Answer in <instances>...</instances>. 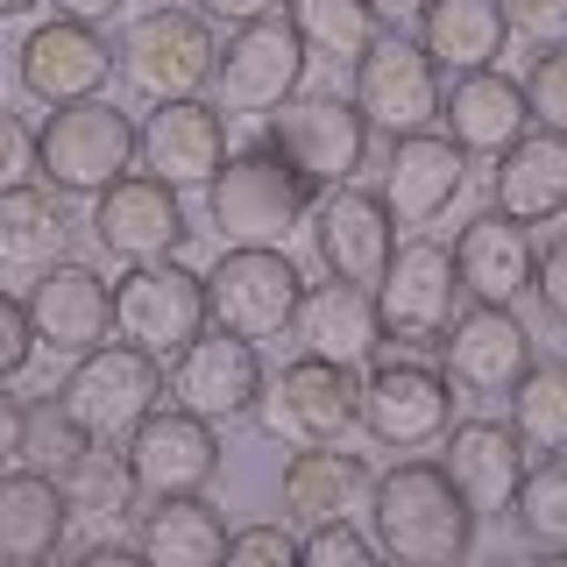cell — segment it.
<instances>
[{
    "mask_svg": "<svg viewBox=\"0 0 567 567\" xmlns=\"http://www.w3.org/2000/svg\"><path fill=\"white\" fill-rule=\"evenodd\" d=\"M354 425H362L377 447H398V454L433 447V440L454 425L447 369H433L412 348H390V354L377 348L362 362V412H354Z\"/></svg>",
    "mask_w": 567,
    "mask_h": 567,
    "instance_id": "cell-5",
    "label": "cell"
},
{
    "mask_svg": "<svg viewBox=\"0 0 567 567\" xmlns=\"http://www.w3.org/2000/svg\"><path fill=\"white\" fill-rule=\"evenodd\" d=\"M489 192L496 213H511L518 227H546L567 213V135L554 128H525L511 150L489 156Z\"/></svg>",
    "mask_w": 567,
    "mask_h": 567,
    "instance_id": "cell-26",
    "label": "cell"
},
{
    "mask_svg": "<svg viewBox=\"0 0 567 567\" xmlns=\"http://www.w3.org/2000/svg\"><path fill=\"white\" fill-rule=\"evenodd\" d=\"M369 14H377L383 29H412L419 14H425V0H369Z\"/></svg>",
    "mask_w": 567,
    "mask_h": 567,
    "instance_id": "cell-48",
    "label": "cell"
},
{
    "mask_svg": "<svg viewBox=\"0 0 567 567\" xmlns=\"http://www.w3.org/2000/svg\"><path fill=\"white\" fill-rule=\"evenodd\" d=\"M114 333L135 341L142 354H156V362H171L192 333H206V277L185 270L177 256L128 262L114 277Z\"/></svg>",
    "mask_w": 567,
    "mask_h": 567,
    "instance_id": "cell-11",
    "label": "cell"
},
{
    "mask_svg": "<svg viewBox=\"0 0 567 567\" xmlns=\"http://www.w3.org/2000/svg\"><path fill=\"white\" fill-rule=\"evenodd\" d=\"M135 554L156 567H213L227 560V518L206 504V489L150 496V511H135Z\"/></svg>",
    "mask_w": 567,
    "mask_h": 567,
    "instance_id": "cell-29",
    "label": "cell"
},
{
    "mask_svg": "<svg viewBox=\"0 0 567 567\" xmlns=\"http://www.w3.org/2000/svg\"><path fill=\"white\" fill-rule=\"evenodd\" d=\"M29 171L64 199H93L121 171H135V121L114 100H64L29 135Z\"/></svg>",
    "mask_w": 567,
    "mask_h": 567,
    "instance_id": "cell-3",
    "label": "cell"
},
{
    "mask_svg": "<svg viewBox=\"0 0 567 567\" xmlns=\"http://www.w3.org/2000/svg\"><path fill=\"white\" fill-rule=\"evenodd\" d=\"M440 121H447V142L461 156H496L532 128V106L518 79L483 64V71H454V85L440 93Z\"/></svg>",
    "mask_w": 567,
    "mask_h": 567,
    "instance_id": "cell-24",
    "label": "cell"
},
{
    "mask_svg": "<svg viewBox=\"0 0 567 567\" xmlns=\"http://www.w3.org/2000/svg\"><path fill=\"white\" fill-rule=\"evenodd\" d=\"M354 412H362V369L327 362V354H298L256 398L262 433L284 447H341L354 433Z\"/></svg>",
    "mask_w": 567,
    "mask_h": 567,
    "instance_id": "cell-8",
    "label": "cell"
},
{
    "mask_svg": "<svg viewBox=\"0 0 567 567\" xmlns=\"http://www.w3.org/2000/svg\"><path fill=\"white\" fill-rule=\"evenodd\" d=\"M29 8H43V0H0V22H8V14H29Z\"/></svg>",
    "mask_w": 567,
    "mask_h": 567,
    "instance_id": "cell-49",
    "label": "cell"
},
{
    "mask_svg": "<svg viewBox=\"0 0 567 567\" xmlns=\"http://www.w3.org/2000/svg\"><path fill=\"white\" fill-rule=\"evenodd\" d=\"M468 192V156L454 150L440 128L398 135L383 164V206L398 227H433L440 213H454V199Z\"/></svg>",
    "mask_w": 567,
    "mask_h": 567,
    "instance_id": "cell-23",
    "label": "cell"
},
{
    "mask_svg": "<svg viewBox=\"0 0 567 567\" xmlns=\"http://www.w3.org/2000/svg\"><path fill=\"white\" fill-rule=\"evenodd\" d=\"M22 306H29L35 348L58 354V362H79L85 348H100L106 333H114V284H106L93 262L58 256L50 270H35Z\"/></svg>",
    "mask_w": 567,
    "mask_h": 567,
    "instance_id": "cell-17",
    "label": "cell"
},
{
    "mask_svg": "<svg viewBox=\"0 0 567 567\" xmlns=\"http://www.w3.org/2000/svg\"><path fill=\"white\" fill-rule=\"evenodd\" d=\"M306 206H312V185L270 142H248L206 177V220L220 248H284L291 227H306Z\"/></svg>",
    "mask_w": 567,
    "mask_h": 567,
    "instance_id": "cell-2",
    "label": "cell"
},
{
    "mask_svg": "<svg viewBox=\"0 0 567 567\" xmlns=\"http://www.w3.org/2000/svg\"><path fill=\"white\" fill-rule=\"evenodd\" d=\"M29 354H35V333H29V306L0 284V383H14L29 369Z\"/></svg>",
    "mask_w": 567,
    "mask_h": 567,
    "instance_id": "cell-41",
    "label": "cell"
},
{
    "mask_svg": "<svg viewBox=\"0 0 567 567\" xmlns=\"http://www.w3.org/2000/svg\"><path fill=\"white\" fill-rule=\"evenodd\" d=\"M369 461L362 454H333V447H298L291 468H284V511L298 525H319V518H354L369 511Z\"/></svg>",
    "mask_w": 567,
    "mask_h": 567,
    "instance_id": "cell-32",
    "label": "cell"
},
{
    "mask_svg": "<svg viewBox=\"0 0 567 567\" xmlns=\"http://www.w3.org/2000/svg\"><path fill=\"white\" fill-rule=\"evenodd\" d=\"M227 560H235V567H291V560H298V532H291V525L227 532Z\"/></svg>",
    "mask_w": 567,
    "mask_h": 567,
    "instance_id": "cell-40",
    "label": "cell"
},
{
    "mask_svg": "<svg viewBox=\"0 0 567 567\" xmlns=\"http://www.w3.org/2000/svg\"><path fill=\"white\" fill-rule=\"evenodd\" d=\"M440 93H447V71L425 58L419 35L404 29H377V43L354 58V106H362L369 135H419L440 121Z\"/></svg>",
    "mask_w": 567,
    "mask_h": 567,
    "instance_id": "cell-9",
    "label": "cell"
},
{
    "mask_svg": "<svg viewBox=\"0 0 567 567\" xmlns=\"http://www.w3.org/2000/svg\"><path fill=\"white\" fill-rule=\"evenodd\" d=\"M85 447H93V440H85L79 425H71V412L58 404V390L29 404V425H22V461H29V468L64 475V468H71V461H79Z\"/></svg>",
    "mask_w": 567,
    "mask_h": 567,
    "instance_id": "cell-37",
    "label": "cell"
},
{
    "mask_svg": "<svg viewBox=\"0 0 567 567\" xmlns=\"http://www.w3.org/2000/svg\"><path fill=\"white\" fill-rule=\"evenodd\" d=\"M22 93L43 100V106H64V100H93L106 93V79H114V43L93 29V22H71V14H50L43 29H29L22 58Z\"/></svg>",
    "mask_w": 567,
    "mask_h": 567,
    "instance_id": "cell-21",
    "label": "cell"
},
{
    "mask_svg": "<svg viewBox=\"0 0 567 567\" xmlns=\"http://www.w3.org/2000/svg\"><path fill=\"white\" fill-rule=\"evenodd\" d=\"M525 106H532V128H554L567 135V43H539V58L525 71Z\"/></svg>",
    "mask_w": 567,
    "mask_h": 567,
    "instance_id": "cell-38",
    "label": "cell"
},
{
    "mask_svg": "<svg viewBox=\"0 0 567 567\" xmlns=\"http://www.w3.org/2000/svg\"><path fill=\"white\" fill-rule=\"evenodd\" d=\"M58 404L93 447H121V440L164 404V362L142 354L135 341H121V333H106L100 348H85L79 362L64 369Z\"/></svg>",
    "mask_w": 567,
    "mask_h": 567,
    "instance_id": "cell-4",
    "label": "cell"
},
{
    "mask_svg": "<svg viewBox=\"0 0 567 567\" xmlns=\"http://www.w3.org/2000/svg\"><path fill=\"white\" fill-rule=\"evenodd\" d=\"M298 560L306 567H369L383 554L354 518H319V525H306V539H298Z\"/></svg>",
    "mask_w": 567,
    "mask_h": 567,
    "instance_id": "cell-39",
    "label": "cell"
},
{
    "mask_svg": "<svg viewBox=\"0 0 567 567\" xmlns=\"http://www.w3.org/2000/svg\"><path fill=\"white\" fill-rule=\"evenodd\" d=\"M504 398H511V425H518V440L532 454H567V362L532 354V369Z\"/></svg>",
    "mask_w": 567,
    "mask_h": 567,
    "instance_id": "cell-33",
    "label": "cell"
},
{
    "mask_svg": "<svg viewBox=\"0 0 567 567\" xmlns=\"http://www.w3.org/2000/svg\"><path fill=\"white\" fill-rule=\"evenodd\" d=\"M306 298V277L284 248H220L206 270V327L241 333V341H284Z\"/></svg>",
    "mask_w": 567,
    "mask_h": 567,
    "instance_id": "cell-7",
    "label": "cell"
},
{
    "mask_svg": "<svg viewBox=\"0 0 567 567\" xmlns=\"http://www.w3.org/2000/svg\"><path fill=\"white\" fill-rule=\"evenodd\" d=\"M262 142L306 177L312 192L327 185H348L369 156V121L362 106L341 100V93H291L277 114H262Z\"/></svg>",
    "mask_w": 567,
    "mask_h": 567,
    "instance_id": "cell-10",
    "label": "cell"
},
{
    "mask_svg": "<svg viewBox=\"0 0 567 567\" xmlns=\"http://www.w3.org/2000/svg\"><path fill=\"white\" fill-rule=\"evenodd\" d=\"M58 14H71V22H114V14H128V0H50Z\"/></svg>",
    "mask_w": 567,
    "mask_h": 567,
    "instance_id": "cell-47",
    "label": "cell"
},
{
    "mask_svg": "<svg viewBox=\"0 0 567 567\" xmlns=\"http://www.w3.org/2000/svg\"><path fill=\"white\" fill-rule=\"evenodd\" d=\"M22 425H29V404L8 398V383H0V468L22 461Z\"/></svg>",
    "mask_w": 567,
    "mask_h": 567,
    "instance_id": "cell-45",
    "label": "cell"
},
{
    "mask_svg": "<svg viewBox=\"0 0 567 567\" xmlns=\"http://www.w3.org/2000/svg\"><path fill=\"white\" fill-rule=\"evenodd\" d=\"M504 22L532 43H567V0H504Z\"/></svg>",
    "mask_w": 567,
    "mask_h": 567,
    "instance_id": "cell-42",
    "label": "cell"
},
{
    "mask_svg": "<svg viewBox=\"0 0 567 567\" xmlns=\"http://www.w3.org/2000/svg\"><path fill=\"white\" fill-rule=\"evenodd\" d=\"M135 164L164 185H206L213 171L227 164V114L206 106L199 93L185 100H156L150 114L135 121Z\"/></svg>",
    "mask_w": 567,
    "mask_h": 567,
    "instance_id": "cell-20",
    "label": "cell"
},
{
    "mask_svg": "<svg viewBox=\"0 0 567 567\" xmlns=\"http://www.w3.org/2000/svg\"><path fill=\"white\" fill-rule=\"evenodd\" d=\"M64 496H71V518H135V504H142V489H135V475H128V461H121V447L106 454V447H85L71 468L58 475Z\"/></svg>",
    "mask_w": 567,
    "mask_h": 567,
    "instance_id": "cell-35",
    "label": "cell"
},
{
    "mask_svg": "<svg viewBox=\"0 0 567 567\" xmlns=\"http://www.w3.org/2000/svg\"><path fill=\"white\" fill-rule=\"evenodd\" d=\"M71 532V496L58 475L29 468H0V560H50Z\"/></svg>",
    "mask_w": 567,
    "mask_h": 567,
    "instance_id": "cell-28",
    "label": "cell"
},
{
    "mask_svg": "<svg viewBox=\"0 0 567 567\" xmlns=\"http://www.w3.org/2000/svg\"><path fill=\"white\" fill-rule=\"evenodd\" d=\"M440 440H447L440 468L454 475V489L468 496L475 518H511V496H518L525 468H532V447L518 440V425L511 419H461Z\"/></svg>",
    "mask_w": 567,
    "mask_h": 567,
    "instance_id": "cell-22",
    "label": "cell"
},
{
    "mask_svg": "<svg viewBox=\"0 0 567 567\" xmlns=\"http://www.w3.org/2000/svg\"><path fill=\"white\" fill-rule=\"evenodd\" d=\"M199 14L206 22L241 29V22H262V14H284V0H199Z\"/></svg>",
    "mask_w": 567,
    "mask_h": 567,
    "instance_id": "cell-46",
    "label": "cell"
},
{
    "mask_svg": "<svg viewBox=\"0 0 567 567\" xmlns=\"http://www.w3.org/2000/svg\"><path fill=\"white\" fill-rule=\"evenodd\" d=\"M22 171H29V128H22V114L0 106V185H14Z\"/></svg>",
    "mask_w": 567,
    "mask_h": 567,
    "instance_id": "cell-44",
    "label": "cell"
},
{
    "mask_svg": "<svg viewBox=\"0 0 567 567\" xmlns=\"http://www.w3.org/2000/svg\"><path fill=\"white\" fill-rule=\"evenodd\" d=\"M454 298H461V270L454 248L433 235H412L390 248L383 277H377V319H383V348H412V354H440V333L454 327Z\"/></svg>",
    "mask_w": 567,
    "mask_h": 567,
    "instance_id": "cell-6",
    "label": "cell"
},
{
    "mask_svg": "<svg viewBox=\"0 0 567 567\" xmlns=\"http://www.w3.org/2000/svg\"><path fill=\"white\" fill-rule=\"evenodd\" d=\"M532 291H539V306L567 327V235L539 248V262H532Z\"/></svg>",
    "mask_w": 567,
    "mask_h": 567,
    "instance_id": "cell-43",
    "label": "cell"
},
{
    "mask_svg": "<svg viewBox=\"0 0 567 567\" xmlns=\"http://www.w3.org/2000/svg\"><path fill=\"white\" fill-rule=\"evenodd\" d=\"M262 383H270L262 348L241 341V333L206 327V333H192V341L171 354L164 398L185 404V412H199V419H213V425H235V419H256Z\"/></svg>",
    "mask_w": 567,
    "mask_h": 567,
    "instance_id": "cell-14",
    "label": "cell"
},
{
    "mask_svg": "<svg viewBox=\"0 0 567 567\" xmlns=\"http://www.w3.org/2000/svg\"><path fill=\"white\" fill-rule=\"evenodd\" d=\"M419 43L440 71H483L504 58L511 22H504V0H425L419 14Z\"/></svg>",
    "mask_w": 567,
    "mask_h": 567,
    "instance_id": "cell-31",
    "label": "cell"
},
{
    "mask_svg": "<svg viewBox=\"0 0 567 567\" xmlns=\"http://www.w3.org/2000/svg\"><path fill=\"white\" fill-rule=\"evenodd\" d=\"M213 58H220V35L199 8H150L135 14L121 35V79L150 100H185L213 85Z\"/></svg>",
    "mask_w": 567,
    "mask_h": 567,
    "instance_id": "cell-12",
    "label": "cell"
},
{
    "mask_svg": "<svg viewBox=\"0 0 567 567\" xmlns=\"http://www.w3.org/2000/svg\"><path fill=\"white\" fill-rule=\"evenodd\" d=\"M284 22L298 29V43L312 58H333V64H354L383 29L369 14V0H284Z\"/></svg>",
    "mask_w": 567,
    "mask_h": 567,
    "instance_id": "cell-34",
    "label": "cell"
},
{
    "mask_svg": "<svg viewBox=\"0 0 567 567\" xmlns=\"http://www.w3.org/2000/svg\"><path fill=\"white\" fill-rule=\"evenodd\" d=\"M440 369L468 398H504L532 369V327L518 319V306H468L440 333Z\"/></svg>",
    "mask_w": 567,
    "mask_h": 567,
    "instance_id": "cell-19",
    "label": "cell"
},
{
    "mask_svg": "<svg viewBox=\"0 0 567 567\" xmlns=\"http://www.w3.org/2000/svg\"><path fill=\"white\" fill-rule=\"evenodd\" d=\"M306 227H312L319 270L341 277V284H369V291H377L390 248H398V220H390L383 192L354 185V177H348V185H327V192H312Z\"/></svg>",
    "mask_w": 567,
    "mask_h": 567,
    "instance_id": "cell-15",
    "label": "cell"
},
{
    "mask_svg": "<svg viewBox=\"0 0 567 567\" xmlns=\"http://www.w3.org/2000/svg\"><path fill=\"white\" fill-rule=\"evenodd\" d=\"M121 461H128L142 504H150V496L206 489L213 475H220V425L185 412V404H156V412L121 440Z\"/></svg>",
    "mask_w": 567,
    "mask_h": 567,
    "instance_id": "cell-16",
    "label": "cell"
},
{
    "mask_svg": "<svg viewBox=\"0 0 567 567\" xmlns=\"http://www.w3.org/2000/svg\"><path fill=\"white\" fill-rule=\"evenodd\" d=\"M58 256H71L64 192H50L43 177L0 185V270H50Z\"/></svg>",
    "mask_w": 567,
    "mask_h": 567,
    "instance_id": "cell-30",
    "label": "cell"
},
{
    "mask_svg": "<svg viewBox=\"0 0 567 567\" xmlns=\"http://www.w3.org/2000/svg\"><path fill=\"white\" fill-rule=\"evenodd\" d=\"M475 511L440 461H398L369 483V539L398 567H454L475 546Z\"/></svg>",
    "mask_w": 567,
    "mask_h": 567,
    "instance_id": "cell-1",
    "label": "cell"
},
{
    "mask_svg": "<svg viewBox=\"0 0 567 567\" xmlns=\"http://www.w3.org/2000/svg\"><path fill=\"white\" fill-rule=\"evenodd\" d=\"M312 50L298 43V29L284 14H262V22L227 29L220 58H213V93H220V114H277L284 100L306 85Z\"/></svg>",
    "mask_w": 567,
    "mask_h": 567,
    "instance_id": "cell-13",
    "label": "cell"
},
{
    "mask_svg": "<svg viewBox=\"0 0 567 567\" xmlns=\"http://www.w3.org/2000/svg\"><path fill=\"white\" fill-rule=\"evenodd\" d=\"M291 333L306 341V354H327V362H348L362 369L369 354L383 348V319H377V291L369 284H306V298H298V319Z\"/></svg>",
    "mask_w": 567,
    "mask_h": 567,
    "instance_id": "cell-27",
    "label": "cell"
},
{
    "mask_svg": "<svg viewBox=\"0 0 567 567\" xmlns=\"http://www.w3.org/2000/svg\"><path fill=\"white\" fill-rule=\"evenodd\" d=\"M532 262H539V248L511 213H475L468 227L454 235V270H461V291L475 298V306H518L532 291Z\"/></svg>",
    "mask_w": 567,
    "mask_h": 567,
    "instance_id": "cell-25",
    "label": "cell"
},
{
    "mask_svg": "<svg viewBox=\"0 0 567 567\" xmlns=\"http://www.w3.org/2000/svg\"><path fill=\"white\" fill-rule=\"evenodd\" d=\"M185 206L177 185L150 171H121L106 192H93V241L121 262H150V256H177L185 248Z\"/></svg>",
    "mask_w": 567,
    "mask_h": 567,
    "instance_id": "cell-18",
    "label": "cell"
},
{
    "mask_svg": "<svg viewBox=\"0 0 567 567\" xmlns=\"http://www.w3.org/2000/svg\"><path fill=\"white\" fill-rule=\"evenodd\" d=\"M511 518L532 546H546V554H567V454H546L525 468L518 496H511Z\"/></svg>",
    "mask_w": 567,
    "mask_h": 567,
    "instance_id": "cell-36",
    "label": "cell"
}]
</instances>
